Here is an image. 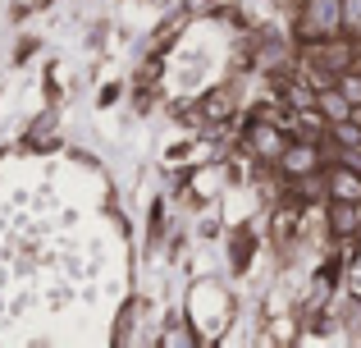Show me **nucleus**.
<instances>
[{"label": "nucleus", "mask_w": 361, "mask_h": 348, "mask_svg": "<svg viewBox=\"0 0 361 348\" xmlns=\"http://www.w3.org/2000/svg\"><path fill=\"white\" fill-rule=\"evenodd\" d=\"M279 165H283V170H288V174H307V170H316V147H311V143H298V147H283Z\"/></svg>", "instance_id": "f03ea898"}, {"label": "nucleus", "mask_w": 361, "mask_h": 348, "mask_svg": "<svg viewBox=\"0 0 361 348\" xmlns=\"http://www.w3.org/2000/svg\"><path fill=\"white\" fill-rule=\"evenodd\" d=\"M334 138H338L343 147H357V143H361V128L353 124V119H338V124H334Z\"/></svg>", "instance_id": "0eeeda50"}, {"label": "nucleus", "mask_w": 361, "mask_h": 348, "mask_svg": "<svg viewBox=\"0 0 361 348\" xmlns=\"http://www.w3.org/2000/svg\"><path fill=\"white\" fill-rule=\"evenodd\" d=\"M160 344H192V335H183V330H169Z\"/></svg>", "instance_id": "1a4fd4ad"}, {"label": "nucleus", "mask_w": 361, "mask_h": 348, "mask_svg": "<svg viewBox=\"0 0 361 348\" xmlns=\"http://www.w3.org/2000/svg\"><path fill=\"white\" fill-rule=\"evenodd\" d=\"M252 147L265 156V161H279V156H283V138L274 133L270 124H256V128H252Z\"/></svg>", "instance_id": "20e7f679"}, {"label": "nucleus", "mask_w": 361, "mask_h": 348, "mask_svg": "<svg viewBox=\"0 0 361 348\" xmlns=\"http://www.w3.org/2000/svg\"><path fill=\"white\" fill-rule=\"evenodd\" d=\"M329 193L338 197V202H361V174L357 170H338L334 179H329Z\"/></svg>", "instance_id": "7ed1b4c3"}, {"label": "nucleus", "mask_w": 361, "mask_h": 348, "mask_svg": "<svg viewBox=\"0 0 361 348\" xmlns=\"http://www.w3.org/2000/svg\"><path fill=\"white\" fill-rule=\"evenodd\" d=\"M338 92H343L353 106H361V73H343V83H338Z\"/></svg>", "instance_id": "6e6552de"}, {"label": "nucleus", "mask_w": 361, "mask_h": 348, "mask_svg": "<svg viewBox=\"0 0 361 348\" xmlns=\"http://www.w3.org/2000/svg\"><path fill=\"white\" fill-rule=\"evenodd\" d=\"M320 110H325L334 124H338V119H353V101H348L338 88H320Z\"/></svg>", "instance_id": "39448f33"}, {"label": "nucleus", "mask_w": 361, "mask_h": 348, "mask_svg": "<svg viewBox=\"0 0 361 348\" xmlns=\"http://www.w3.org/2000/svg\"><path fill=\"white\" fill-rule=\"evenodd\" d=\"M348 165H353V170L361 174V143H357V147H348Z\"/></svg>", "instance_id": "9d476101"}, {"label": "nucleus", "mask_w": 361, "mask_h": 348, "mask_svg": "<svg viewBox=\"0 0 361 348\" xmlns=\"http://www.w3.org/2000/svg\"><path fill=\"white\" fill-rule=\"evenodd\" d=\"M357 229H361V220H357L353 202H338V211H334V234H338V239H348V234H357Z\"/></svg>", "instance_id": "423d86ee"}, {"label": "nucleus", "mask_w": 361, "mask_h": 348, "mask_svg": "<svg viewBox=\"0 0 361 348\" xmlns=\"http://www.w3.org/2000/svg\"><path fill=\"white\" fill-rule=\"evenodd\" d=\"M338 23H343V5H338V0H307V14H302V37L325 42V37L338 32Z\"/></svg>", "instance_id": "f257e3e1"}]
</instances>
